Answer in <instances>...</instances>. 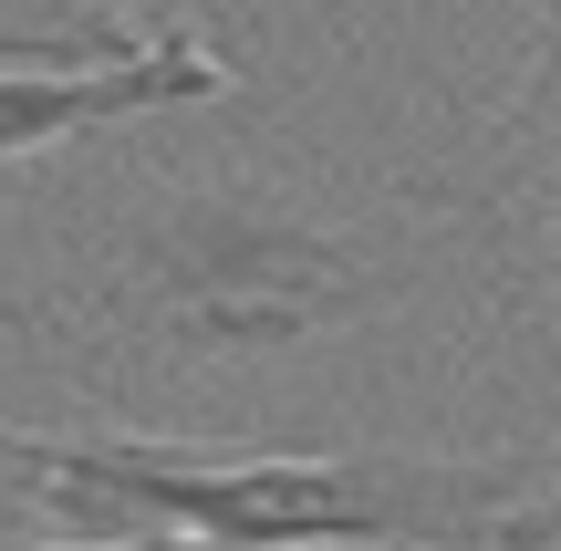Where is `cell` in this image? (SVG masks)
Returning a JSON list of instances; mask_svg holds the SVG:
<instances>
[{
    "mask_svg": "<svg viewBox=\"0 0 561 551\" xmlns=\"http://www.w3.org/2000/svg\"><path fill=\"white\" fill-rule=\"evenodd\" d=\"M0 469H21L73 541H198V551H479V531L541 479V458H219L198 437H42L0 427Z\"/></svg>",
    "mask_w": 561,
    "mask_h": 551,
    "instance_id": "6da1fadb",
    "label": "cell"
},
{
    "mask_svg": "<svg viewBox=\"0 0 561 551\" xmlns=\"http://www.w3.org/2000/svg\"><path fill=\"white\" fill-rule=\"evenodd\" d=\"M396 291L405 261L375 250L364 229L301 219L250 187H187L115 229L83 312L125 375H219L333 344L375 323Z\"/></svg>",
    "mask_w": 561,
    "mask_h": 551,
    "instance_id": "7a4b0ae2",
    "label": "cell"
},
{
    "mask_svg": "<svg viewBox=\"0 0 561 551\" xmlns=\"http://www.w3.org/2000/svg\"><path fill=\"white\" fill-rule=\"evenodd\" d=\"M229 53H208L187 21H146V42L125 62H83V73H0V167L53 157L73 136L136 125L157 104H219L229 94Z\"/></svg>",
    "mask_w": 561,
    "mask_h": 551,
    "instance_id": "3957f363",
    "label": "cell"
},
{
    "mask_svg": "<svg viewBox=\"0 0 561 551\" xmlns=\"http://www.w3.org/2000/svg\"><path fill=\"white\" fill-rule=\"evenodd\" d=\"M510 157H520L530 198H541V219L561 240V0L530 32V73H520V104H510Z\"/></svg>",
    "mask_w": 561,
    "mask_h": 551,
    "instance_id": "277c9868",
    "label": "cell"
},
{
    "mask_svg": "<svg viewBox=\"0 0 561 551\" xmlns=\"http://www.w3.org/2000/svg\"><path fill=\"white\" fill-rule=\"evenodd\" d=\"M479 551H561V448H551V479H530V490L479 531Z\"/></svg>",
    "mask_w": 561,
    "mask_h": 551,
    "instance_id": "5b68a950",
    "label": "cell"
},
{
    "mask_svg": "<svg viewBox=\"0 0 561 551\" xmlns=\"http://www.w3.org/2000/svg\"><path fill=\"white\" fill-rule=\"evenodd\" d=\"M0 551H198V541H136V531H115V541H0Z\"/></svg>",
    "mask_w": 561,
    "mask_h": 551,
    "instance_id": "8992f818",
    "label": "cell"
}]
</instances>
